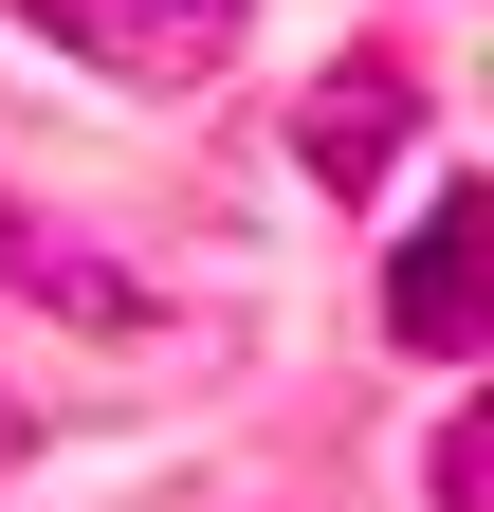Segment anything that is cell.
Listing matches in <instances>:
<instances>
[{
  "instance_id": "1",
  "label": "cell",
  "mask_w": 494,
  "mask_h": 512,
  "mask_svg": "<svg viewBox=\"0 0 494 512\" xmlns=\"http://www.w3.org/2000/svg\"><path fill=\"white\" fill-rule=\"evenodd\" d=\"M19 19H37L55 55H92V74H129V92H202L257 0H19Z\"/></svg>"
},
{
  "instance_id": "2",
  "label": "cell",
  "mask_w": 494,
  "mask_h": 512,
  "mask_svg": "<svg viewBox=\"0 0 494 512\" xmlns=\"http://www.w3.org/2000/svg\"><path fill=\"white\" fill-rule=\"evenodd\" d=\"M476 256H494V202H476V183H440V202H421V238H403V275H385V330H403L421 366L476 348V311H494Z\"/></svg>"
},
{
  "instance_id": "3",
  "label": "cell",
  "mask_w": 494,
  "mask_h": 512,
  "mask_svg": "<svg viewBox=\"0 0 494 512\" xmlns=\"http://www.w3.org/2000/svg\"><path fill=\"white\" fill-rule=\"evenodd\" d=\"M403 128H421L403 55H348V74H312V110H293V165H312V183H385Z\"/></svg>"
}]
</instances>
